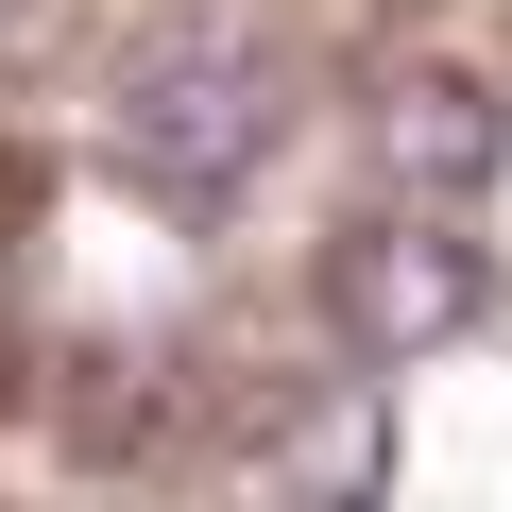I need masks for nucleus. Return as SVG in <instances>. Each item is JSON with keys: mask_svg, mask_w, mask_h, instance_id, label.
<instances>
[{"mask_svg": "<svg viewBox=\"0 0 512 512\" xmlns=\"http://www.w3.org/2000/svg\"><path fill=\"white\" fill-rule=\"evenodd\" d=\"M274 137H291V103H274V69H256V35H222V18H154V35L120 52V154H137L171 205L239 188Z\"/></svg>", "mask_w": 512, "mask_h": 512, "instance_id": "obj_1", "label": "nucleus"}, {"mask_svg": "<svg viewBox=\"0 0 512 512\" xmlns=\"http://www.w3.org/2000/svg\"><path fill=\"white\" fill-rule=\"evenodd\" d=\"M478 308H495V256H478L444 205L342 239V342H359V359H444V342H478Z\"/></svg>", "mask_w": 512, "mask_h": 512, "instance_id": "obj_2", "label": "nucleus"}, {"mask_svg": "<svg viewBox=\"0 0 512 512\" xmlns=\"http://www.w3.org/2000/svg\"><path fill=\"white\" fill-rule=\"evenodd\" d=\"M495 137H512V120H495L478 86H393V103H376V154H393L427 205H444V188H478V171H495Z\"/></svg>", "mask_w": 512, "mask_h": 512, "instance_id": "obj_3", "label": "nucleus"}]
</instances>
